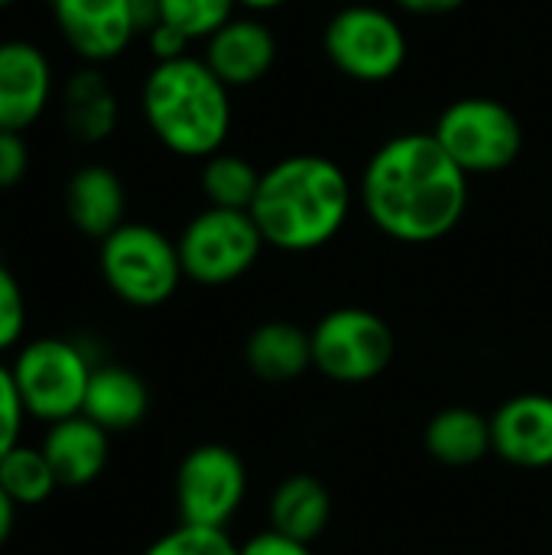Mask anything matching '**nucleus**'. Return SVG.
I'll list each match as a JSON object with an SVG mask.
<instances>
[{"label":"nucleus","instance_id":"f257e3e1","mask_svg":"<svg viewBox=\"0 0 552 555\" xmlns=\"http://www.w3.org/2000/svg\"><path fill=\"white\" fill-rule=\"evenodd\" d=\"M358 198L390 241L436 244L468 211V176L433 133H400L368 159Z\"/></svg>","mask_w":552,"mask_h":555},{"label":"nucleus","instance_id":"f03ea898","mask_svg":"<svg viewBox=\"0 0 552 555\" xmlns=\"http://www.w3.org/2000/svg\"><path fill=\"white\" fill-rule=\"evenodd\" d=\"M355 205L348 172L319 153H293L260 176L251 218L264 244L283 254H309L342 234Z\"/></svg>","mask_w":552,"mask_h":555},{"label":"nucleus","instance_id":"7ed1b4c3","mask_svg":"<svg viewBox=\"0 0 552 555\" xmlns=\"http://www.w3.org/2000/svg\"><path fill=\"white\" fill-rule=\"evenodd\" d=\"M140 107L153 137L176 156L208 159L231 133V88L198 55L156 62Z\"/></svg>","mask_w":552,"mask_h":555},{"label":"nucleus","instance_id":"20e7f679","mask_svg":"<svg viewBox=\"0 0 552 555\" xmlns=\"http://www.w3.org/2000/svg\"><path fill=\"white\" fill-rule=\"evenodd\" d=\"M98 263L107 289L133 309H156L169 302L185 276L176 241L140 221H124L107 234L101 241Z\"/></svg>","mask_w":552,"mask_h":555},{"label":"nucleus","instance_id":"39448f33","mask_svg":"<svg viewBox=\"0 0 552 555\" xmlns=\"http://www.w3.org/2000/svg\"><path fill=\"white\" fill-rule=\"evenodd\" d=\"M433 137L465 176L504 172L524 150V127L517 114L495 98L452 101L439 114Z\"/></svg>","mask_w":552,"mask_h":555},{"label":"nucleus","instance_id":"423d86ee","mask_svg":"<svg viewBox=\"0 0 552 555\" xmlns=\"http://www.w3.org/2000/svg\"><path fill=\"white\" fill-rule=\"evenodd\" d=\"M312 367L332 384H368L377 380L397 351L394 328L371 309L342 306L325 312L309 332Z\"/></svg>","mask_w":552,"mask_h":555},{"label":"nucleus","instance_id":"0eeeda50","mask_svg":"<svg viewBox=\"0 0 552 555\" xmlns=\"http://www.w3.org/2000/svg\"><path fill=\"white\" fill-rule=\"evenodd\" d=\"M10 371L26 416L52 426L81 413L94 364L75 341L36 338L20 348Z\"/></svg>","mask_w":552,"mask_h":555},{"label":"nucleus","instance_id":"6e6552de","mask_svg":"<svg viewBox=\"0 0 552 555\" xmlns=\"http://www.w3.org/2000/svg\"><path fill=\"white\" fill-rule=\"evenodd\" d=\"M176 247L185 280L198 286H228L260 260L267 244L251 211L208 205L182 228Z\"/></svg>","mask_w":552,"mask_h":555},{"label":"nucleus","instance_id":"1a4fd4ad","mask_svg":"<svg viewBox=\"0 0 552 555\" xmlns=\"http://www.w3.org/2000/svg\"><path fill=\"white\" fill-rule=\"evenodd\" d=\"M329 62L351 81H390L407 62V33L394 13L368 3L338 10L322 36Z\"/></svg>","mask_w":552,"mask_h":555},{"label":"nucleus","instance_id":"9d476101","mask_svg":"<svg viewBox=\"0 0 552 555\" xmlns=\"http://www.w3.org/2000/svg\"><path fill=\"white\" fill-rule=\"evenodd\" d=\"M247 498V468L231 446H195L176 472V507L189 527L224 530Z\"/></svg>","mask_w":552,"mask_h":555},{"label":"nucleus","instance_id":"9b49d317","mask_svg":"<svg viewBox=\"0 0 552 555\" xmlns=\"http://www.w3.org/2000/svg\"><path fill=\"white\" fill-rule=\"evenodd\" d=\"M62 39L78 59L101 65L117 59L137 33L130 0H49Z\"/></svg>","mask_w":552,"mask_h":555},{"label":"nucleus","instance_id":"f8f14e48","mask_svg":"<svg viewBox=\"0 0 552 555\" xmlns=\"http://www.w3.org/2000/svg\"><path fill=\"white\" fill-rule=\"evenodd\" d=\"M52 101V62L29 39L0 42V130L23 133Z\"/></svg>","mask_w":552,"mask_h":555},{"label":"nucleus","instance_id":"ddd939ff","mask_svg":"<svg viewBox=\"0 0 552 555\" xmlns=\"http://www.w3.org/2000/svg\"><path fill=\"white\" fill-rule=\"evenodd\" d=\"M491 449L514 468H552V397L517 393L491 416Z\"/></svg>","mask_w":552,"mask_h":555},{"label":"nucleus","instance_id":"4468645a","mask_svg":"<svg viewBox=\"0 0 552 555\" xmlns=\"http://www.w3.org/2000/svg\"><path fill=\"white\" fill-rule=\"evenodd\" d=\"M202 59L228 88H251L270 75L277 62V39L264 20L234 13L205 39Z\"/></svg>","mask_w":552,"mask_h":555},{"label":"nucleus","instance_id":"2eb2a0df","mask_svg":"<svg viewBox=\"0 0 552 555\" xmlns=\"http://www.w3.org/2000/svg\"><path fill=\"white\" fill-rule=\"evenodd\" d=\"M127 189L111 166L88 163L72 172L65 185V215L78 234L104 241L124 224Z\"/></svg>","mask_w":552,"mask_h":555},{"label":"nucleus","instance_id":"dca6fc26","mask_svg":"<svg viewBox=\"0 0 552 555\" xmlns=\"http://www.w3.org/2000/svg\"><path fill=\"white\" fill-rule=\"evenodd\" d=\"M39 449L52 465L59 488H85L101 478L111 455V436L78 413L52 423Z\"/></svg>","mask_w":552,"mask_h":555},{"label":"nucleus","instance_id":"f3484780","mask_svg":"<svg viewBox=\"0 0 552 555\" xmlns=\"http://www.w3.org/2000/svg\"><path fill=\"white\" fill-rule=\"evenodd\" d=\"M150 410V390L146 384L120 364H98L88 380L81 416H88L94 426L111 433H130L143 423Z\"/></svg>","mask_w":552,"mask_h":555},{"label":"nucleus","instance_id":"a211bd4d","mask_svg":"<svg viewBox=\"0 0 552 555\" xmlns=\"http://www.w3.org/2000/svg\"><path fill=\"white\" fill-rule=\"evenodd\" d=\"M247 371L264 384L299 380L312 367V341L293 322H264L244 341Z\"/></svg>","mask_w":552,"mask_h":555},{"label":"nucleus","instance_id":"6ab92c4d","mask_svg":"<svg viewBox=\"0 0 552 555\" xmlns=\"http://www.w3.org/2000/svg\"><path fill=\"white\" fill-rule=\"evenodd\" d=\"M270 530L296 543H312L332 520V494L312 475H290L270 494Z\"/></svg>","mask_w":552,"mask_h":555},{"label":"nucleus","instance_id":"aec40b11","mask_svg":"<svg viewBox=\"0 0 552 555\" xmlns=\"http://www.w3.org/2000/svg\"><path fill=\"white\" fill-rule=\"evenodd\" d=\"M62 117L81 143H101L114 133L120 104L111 81L98 68H81L62 88Z\"/></svg>","mask_w":552,"mask_h":555},{"label":"nucleus","instance_id":"412c9836","mask_svg":"<svg viewBox=\"0 0 552 555\" xmlns=\"http://www.w3.org/2000/svg\"><path fill=\"white\" fill-rule=\"evenodd\" d=\"M426 452L449 468H468L478 465L485 455H491V416H482L468 406H449L439 410L426 423Z\"/></svg>","mask_w":552,"mask_h":555},{"label":"nucleus","instance_id":"4be33fe9","mask_svg":"<svg viewBox=\"0 0 552 555\" xmlns=\"http://www.w3.org/2000/svg\"><path fill=\"white\" fill-rule=\"evenodd\" d=\"M260 169L238 156V153H215L202 159V195L215 208H234L251 211L257 189H260Z\"/></svg>","mask_w":552,"mask_h":555},{"label":"nucleus","instance_id":"5701e85b","mask_svg":"<svg viewBox=\"0 0 552 555\" xmlns=\"http://www.w3.org/2000/svg\"><path fill=\"white\" fill-rule=\"evenodd\" d=\"M0 488L16 507H36L49 501V494L59 488L52 465L46 462L42 449L36 446H16L0 462Z\"/></svg>","mask_w":552,"mask_h":555},{"label":"nucleus","instance_id":"b1692460","mask_svg":"<svg viewBox=\"0 0 552 555\" xmlns=\"http://www.w3.org/2000/svg\"><path fill=\"white\" fill-rule=\"evenodd\" d=\"M159 7L163 23L176 26L189 39H208L234 16L238 0H159Z\"/></svg>","mask_w":552,"mask_h":555},{"label":"nucleus","instance_id":"393cba45","mask_svg":"<svg viewBox=\"0 0 552 555\" xmlns=\"http://www.w3.org/2000/svg\"><path fill=\"white\" fill-rule=\"evenodd\" d=\"M143 555H241V546L228 537V530L179 524L176 530L150 543Z\"/></svg>","mask_w":552,"mask_h":555},{"label":"nucleus","instance_id":"a878e982","mask_svg":"<svg viewBox=\"0 0 552 555\" xmlns=\"http://www.w3.org/2000/svg\"><path fill=\"white\" fill-rule=\"evenodd\" d=\"M26 328V299L16 276L0 263V354L10 351Z\"/></svg>","mask_w":552,"mask_h":555},{"label":"nucleus","instance_id":"bb28decb","mask_svg":"<svg viewBox=\"0 0 552 555\" xmlns=\"http://www.w3.org/2000/svg\"><path fill=\"white\" fill-rule=\"evenodd\" d=\"M23 420H26V410H23V400L16 393L13 371L0 364V462L7 452H13L20 446Z\"/></svg>","mask_w":552,"mask_h":555},{"label":"nucleus","instance_id":"cd10ccee","mask_svg":"<svg viewBox=\"0 0 552 555\" xmlns=\"http://www.w3.org/2000/svg\"><path fill=\"white\" fill-rule=\"evenodd\" d=\"M29 172V146L23 133L0 130V189H13Z\"/></svg>","mask_w":552,"mask_h":555},{"label":"nucleus","instance_id":"c85d7f7f","mask_svg":"<svg viewBox=\"0 0 552 555\" xmlns=\"http://www.w3.org/2000/svg\"><path fill=\"white\" fill-rule=\"evenodd\" d=\"M146 39H150V52H153V59L156 62H169V59H182V55H189L185 49H189V36H182L176 26H169V23H156L150 33H146Z\"/></svg>","mask_w":552,"mask_h":555},{"label":"nucleus","instance_id":"c756f323","mask_svg":"<svg viewBox=\"0 0 552 555\" xmlns=\"http://www.w3.org/2000/svg\"><path fill=\"white\" fill-rule=\"evenodd\" d=\"M241 555H312V550H309V543H296L290 537L264 530L241 546Z\"/></svg>","mask_w":552,"mask_h":555},{"label":"nucleus","instance_id":"7c9ffc66","mask_svg":"<svg viewBox=\"0 0 552 555\" xmlns=\"http://www.w3.org/2000/svg\"><path fill=\"white\" fill-rule=\"evenodd\" d=\"M394 3L407 13H416V16H442V13L465 7V0H394Z\"/></svg>","mask_w":552,"mask_h":555},{"label":"nucleus","instance_id":"2f4dec72","mask_svg":"<svg viewBox=\"0 0 552 555\" xmlns=\"http://www.w3.org/2000/svg\"><path fill=\"white\" fill-rule=\"evenodd\" d=\"M130 13H133V23H137V33H150L156 23H163V7L159 0H130Z\"/></svg>","mask_w":552,"mask_h":555},{"label":"nucleus","instance_id":"473e14b6","mask_svg":"<svg viewBox=\"0 0 552 555\" xmlns=\"http://www.w3.org/2000/svg\"><path fill=\"white\" fill-rule=\"evenodd\" d=\"M13 527H16V504H13V501L7 498V491L0 488V546L10 540Z\"/></svg>","mask_w":552,"mask_h":555},{"label":"nucleus","instance_id":"72a5a7b5","mask_svg":"<svg viewBox=\"0 0 552 555\" xmlns=\"http://www.w3.org/2000/svg\"><path fill=\"white\" fill-rule=\"evenodd\" d=\"M286 0H238V7H244V10H251V13H270V10H277V7H283Z\"/></svg>","mask_w":552,"mask_h":555},{"label":"nucleus","instance_id":"f704fd0d","mask_svg":"<svg viewBox=\"0 0 552 555\" xmlns=\"http://www.w3.org/2000/svg\"><path fill=\"white\" fill-rule=\"evenodd\" d=\"M16 0H0V10H7V7H13Z\"/></svg>","mask_w":552,"mask_h":555}]
</instances>
